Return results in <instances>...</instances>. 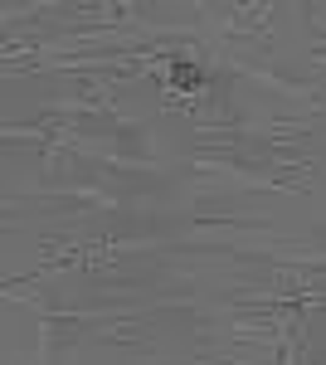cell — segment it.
<instances>
[{
	"instance_id": "obj_1",
	"label": "cell",
	"mask_w": 326,
	"mask_h": 365,
	"mask_svg": "<svg viewBox=\"0 0 326 365\" xmlns=\"http://www.w3.org/2000/svg\"><path fill=\"white\" fill-rule=\"evenodd\" d=\"M175 83H200V68H190V63H175Z\"/></svg>"
}]
</instances>
